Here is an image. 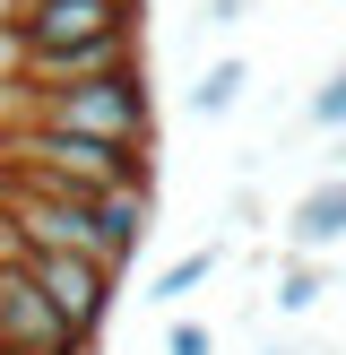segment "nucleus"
Returning a JSON list of instances; mask_svg holds the SVG:
<instances>
[{"label": "nucleus", "instance_id": "5", "mask_svg": "<svg viewBox=\"0 0 346 355\" xmlns=\"http://www.w3.org/2000/svg\"><path fill=\"white\" fill-rule=\"evenodd\" d=\"M0 355H95L78 329L61 321V304L44 295V277L26 269H0Z\"/></svg>", "mask_w": 346, "mask_h": 355}, {"label": "nucleus", "instance_id": "7", "mask_svg": "<svg viewBox=\"0 0 346 355\" xmlns=\"http://www.w3.org/2000/svg\"><path fill=\"white\" fill-rule=\"evenodd\" d=\"M113 69H138V26H113V35H95V44L44 52V61H17L9 96H35V87H86V78H113Z\"/></svg>", "mask_w": 346, "mask_h": 355}, {"label": "nucleus", "instance_id": "2", "mask_svg": "<svg viewBox=\"0 0 346 355\" xmlns=\"http://www.w3.org/2000/svg\"><path fill=\"white\" fill-rule=\"evenodd\" d=\"M17 121L78 130V139H113V148H156L147 69H113V78H86V87H35V96H17Z\"/></svg>", "mask_w": 346, "mask_h": 355}, {"label": "nucleus", "instance_id": "8", "mask_svg": "<svg viewBox=\"0 0 346 355\" xmlns=\"http://www.w3.org/2000/svg\"><path fill=\"white\" fill-rule=\"evenodd\" d=\"M329 243H346V182H338V173H320V182L294 200V217H286V252L320 260Z\"/></svg>", "mask_w": 346, "mask_h": 355}, {"label": "nucleus", "instance_id": "9", "mask_svg": "<svg viewBox=\"0 0 346 355\" xmlns=\"http://www.w3.org/2000/svg\"><path fill=\"white\" fill-rule=\"evenodd\" d=\"M147 208H156V182L104 200V260H113V269H130V260H138V243H147Z\"/></svg>", "mask_w": 346, "mask_h": 355}, {"label": "nucleus", "instance_id": "15", "mask_svg": "<svg viewBox=\"0 0 346 355\" xmlns=\"http://www.w3.org/2000/svg\"><path fill=\"white\" fill-rule=\"evenodd\" d=\"M329 173H338V182H346V130H338V148H329Z\"/></svg>", "mask_w": 346, "mask_h": 355}, {"label": "nucleus", "instance_id": "1", "mask_svg": "<svg viewBox=\"0 0 346 355\" xmlns=\"http://www.w3.org/2000/svg\"><path fill=\"white\" fill-rule=\"evenodd\" d=\"M0 173H26L44 191L69 200H113V191L156 182L147 148H113V139H78V130H44V121H0Z\"/></svg>", "mask_w": 346, "mask_h": 355}, {"label": "nucleus", "instance_id": "4", "mask_svg": "<svg viewBox=\"0 0 346 355\" xmlns=\"http://www.w3.org/2000/svg\"><path fill=\"white\" fill-rule=\"evenodd\" d=\"M0 200L17 208L26 252H86V260H104V200H69V191H44L26 173H0Z\"/></svg>", "mask_w": 346, "mask_h": 355}, {"label": "nucleus", "instance_id": "12", "mask_svg": "<svg viewBox=\"0 0 346 355\" xmlns=\"http://www.w3.org/2000/svg\"><path fill=\"white\" fill-rule=\"evenodd\" d=\"M225 260V243H190L182 260H165V269H156V304H182L190 286H208V269H217Z\"/></svg>", "mask_w": 346, "mask_h": 355}, {"label": "nucleus", "instance_id": "10", "mask_svg": "<svg viewBox=\"0 0 346 355\" xmlns=\"http://www.w3.org/2000/svg\"><path fill=\"white\" fill-rule=\"evenodd\" d=\"M320 295H329V269H320L311 252H286V269H277V312H286V321H303Z\"/></svg>", "mask_w": 346, "mask_h": 355}, {"label": "nucleus", "instance_id": "13", "mask_svg": "<svg viewBox=\"0 0 346 355\" xmlns=\"http://www.w3.org/2000/svg\"><path fill=\"white\" fill-rule=\"evenodd\" d=\"M303 113H311V130H329V139H338V130H346V61H338V69H329V78H320V87H311V104H303Z\"/></svg>", "mask_w": 346, "mask_h": 355}, {"label": "nucleus", "instance_id": "14", "mask_svg": "<svg viewBox=\"0 0 346 355\" xmlns=\"http://www.w3.org/2000/svg\"><path fill=\"white\" fill-rule=\"evenodd\" d=\"M165 355H217V329H208V321H173L165 329Z\"/></svg>", "mask_w": 346, "mask_h": 355}, {"label": "nucleus", "instance_id": "6", "mask_svg": "<svg viewBox=\"0 0 346 355\" xmlns=\"http://www.w3.org/2000/svg\"><path fill=\"white\" fill-rule=\"evenodd\" d=\"M35 277H44V295L61 304V321L95 347V329L113 321V304H121V269H104V260H86V252H35Z\"/></svg>", "mask_w": 346, "mask_h": 355}, {"label": "nucleus", "instance_id": "11", "mask_svg": "<svg viewBox=\"0 0 346 355\" xmlns=\"http://www.w3.org/2000/svg\"><path fill=\"white\" fill-rule=\"evenodd\" d=\"M242 87H251V69L225 52V61H208V69H199V87H190V113H208V121H217V113H234V104H242Z\"/></svg>", "mask_w": 346, "mask_h": 355}, {"label": "nucleus", "instance_id": "3", "mask_svg": "<svg viewBox=\"0 0 346 355\" xmlns=\"http://www.w3.org/2000/svg\"><path fill=\"white\" fill-rule=\"evenodd\" d=\"M113 26H138V0H9V61H44V52H69V44H95Z\"/></svg>", "mask_w": 346, "mask_h": 355}]
</instances>
